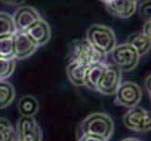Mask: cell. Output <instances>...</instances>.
<instances>
[{"label": "cell", "instance_id": "7c38bea8", "mask_svg": "<svg viewBox=\"0 0 151 141\" xmlns=\"http://www.w3.org/2000/svg\"><path fill=\"white\" fill-rule=\"evenodd\" d=\"M24 32L37 44L38 47L47 43L52 36V31L49 24L42 18L36 21Z\"/></svg>", "mask_w": 151, "mask_h": 141}, {"label": "cell", "instance_id": "8fae6325", "mask_svg": "<svg viewBox=\"0 0 151 141\" xmlns=\"http://www.w3.org/2000/svg\"><path fill=\"white\" fill-rule=\"evenodd\" d=\"M14 40V59H24L34 54L38 46L25 32L16 31L13 35Z\"/></svg>", "mask_w": 151, "mask_h": 141}, {"label": "cell", "instance_id": "9c48e42d", "mask_svg": "<svg viewBox=\"0 0 151 141\" xmlns=\"http://www.w3.org/2000/svg\"><path fill=\"white\" fill-rule=\"evenodd\" d=\"M15 29L18 32H24L31 25L40 19L39 12L30 6H22L16 9L12 15Z\"/></svg>", "mask_w": 151, "mask_h": 141}, {"label": "cell", "instance_id": "5bb4252c", "mask_svg": "<svg viewBox=\"0 0 151 141\" xmlns=\"http://www.w3.org/2000/svg\"><path fill=\"white\" fill-rule=\"evenodd\" d=\"M107 66V63L104 61L97 62L88 66L86 74L85 86L89 87L92 90H97V87L100 82L101 75L104 72V70Z\"/></svg>", "mask_w": 151, "mask_h": 141}, {"label": "cell", "instance_id": "3957f363", "mask_svg": "<svg viewBox=\"0 0 151 141\" xmlns=\"http://www.w3.org/2000/svg\"><path fill=\"white\" fill-rule=\"evenodd\" d=\"M113 65L121 72H129L135 69L140 56L132 46L126 43L116 44L111 52Z\"/></svg>", "mask_w": 151, "mask_h": 141}, {"label": "cell", "instance_id": "7a4b0ae2", "mask_svg": "<svg viewBox=\"0 0 151 141\" xmlns=\"http://www.w3.org/2000/svg\"><path fill=\"white\" fill-rule=\"evenodd\" d=\"M114 121L110 116L104 113H93L81 123V134H95L109 140L114 133Z\"/></svg>", "mask_w": 151, "mask_h": 141}, {"label": "cell", "instance_id": "ffe728a7", "mask_svg": "<svg viewBox=\"0 0 151 141\" xmlns=\"http://www.w3.org/2000/svg\"><path fill=\"white\" fill-rule=\"evenodd\" d=\"M17 137L14 128L7 119L0 118V141H14Z\"/></svg>", "mask_w": 151, "mask_h": 141}, {"label": "cell", "instance_id": "d4e9b609", "mask_svg": "<svg viewBox=\"0 0 151 141\" xmlns=\"http://www.w3.org/2000/svg\"><path fill=\"white\" fill-rule=\"evenodd\" d=\"M2 2L9 5H21L24 2V0H2Z\"/></svg>", "mask_w": 151, "mask_h": 141}, {"label": "cell", "instance_id": "30bf717a", "mask_svg": "<svg viewBox=\"0 0 151 141\" xmlns=\"http://www.w3.org/2000/svg\"><path fill=\"white\" fill-rule=\"evenodd\" d=\"M104 5L109 13L120 19L132 17L137 9L136 0H110Z\"/></svg>", "mask_w": 151, "mask_h": 141}, {"label": "cell", "instance_id": "83f0119b", "mask_svg": "<svg viewBox=\"0 0 151 141\" xmlns=\"http://www.w3.org/2000/svg\"><path fill=\"white\" fill-rule=\"evenodd\" d=\"M101 1H102L103 3H106V2H108V1H110V0H101Z\"/></svg>", "mask_w": 151, "mask_h": 141}, {"label": "cell", "instance_id": "e0dca14e", "mask_svg": "<svg viewBox=\"0 0 151 141\" xmlns=\"http://www.w3.org/2000/svg\"><path fill=\"white\" fill-rule=\"evenodd\" d=\"M15 98L14 87L6 80H0V109L8 107Z\"/></svg>", "mask_w": 151, "mask_h": 141}, {"label": "cell", "instance_id": "9a60e30c", "mask_svg": "<svg viewBox=\"0 0 151 141\" xmlns=\"http://www.w3.org/2000/svg\"><path fill=\"white\" fill-rule=\"evenodd\" d=\"M150 40H151L150 39L145 37L142 32H140V33L132 34L129 36L127 40V43L132 46L137 51L139 56H141L147 54L150 51V44H151Z\"/></svg>", "mask_w": 151, "mask_h": 141}, {"label": "cell", "instance_id": "6da1fadb", "mask_svg": "<svg viewBox=\"0 0 151 141\" xmlns=\"http://www.w3.org/2000/svg\"><path fill=\"white\" fill-rule=\"evenodd\" d=\"M86 40L102 56L110 54L116 45V38L111 27L104 25H93L86 31Z\"/></svg>", "mask_w": 151, "mask_h": 141}, {"label": "cell", "instance_id": "2e32d148", "mask_svg": "<svg viewBox=\"0 0 151 141\" xmlns=\"http://www.w3.org/2000/svg\"><path fill=\"white\" fill-rule=\"evenodd\" d=\"M18 109L22 116L34 117L39 110V102L32 95H25L19 100Z\"/></svg>", "mask_w": 151, "mask_h": 141}, {"label": "cell", "instance_id": "4316f807", "mask_svg": "<svg viewBox=\"0 0 151 141\" xmlns=\"http://www.w3.org/2000/svg\"><path fill=\"white\" fill-rule=\"evenodd\" d=\"M121 141H142V140L138 139V138H134V137H128V138H125Z\"/></svg>", "mask_w": 151, "mask_h": 141}, {"label": "cell", "instance_id": "603a6c76", "mask_svg": "<svg viewBox=\"0 0 151 141\" xmlns=\"http://www.w3.org/2000/svg\"><path fill=\"white\" fill-rule=\"evenodd\" d=\"M78 141H108L105 138L98 137L95 134H81V137L78 139Z\"/></svg>", "mask_w": 151, "mask_h": 141}, {"label": "cell", "instance_id": "7402d4cb", "mask_svg": "<svg viewBox=\"0 0 151 141\" xmlns=\"http://www.w3.org/2000/svg\"><path fill=\"white\" fill-rule=\"evenodd\" d=\"M150 0H147L140 7V15L145 21L150 20Z\"/></svg>", "mask_w": 151, "mask_h": 141}, {"label": "cell", "instance_id": "5b68a950", "mask_svg": "<svg viewBox=\"0 0 151 141\" xmlns=\"http://www.w3.org/2000/svg\"><path fill=\"white\" fill-rule=\"evenodd\" d=\"M114 94L116 103L129 108L137 106L143 96L141 87L132 81L121 83Z\"/></svg>", "mask_w": 151, "mask_h": 141}, {"label": "cell", "instance_id": "52a82bcc", "mask_svg": "<svg viewBox=\"0 0 151 141\" xmlns=\"http://www.w3.org/2000/svg\"><path fill=\"white\" fill-rule=\"evenodd\" d=\"M122 72L113 64H107L97 87V91L103 95H114L121 84Z\"/></svg>", "mask_w": 151, "mask_h": 141}, {"label": "cell", "instance_id": "8992f818", "mask_svg": "<svg viewBox=\"0 0 151 141\" xmlns=\"http://www.w3.org/2000/svg\"><path fill=\"white\" fill-rule=\"evenodd\" d=\"M123 121L127 128L135 132H148L151 129L150 113L143 107H132L124 115Z\"/></svg>", "mask_w": 151, "mask_h": 141}, {"label": "cell", "instance_id": "ac0fdd59", "mask_svg": "<svg viewBox=\"0 0 151 141\" xmlns=\"http://www.w3.org/2000/svg\"><path fill=\"white\" fill-rule=\"evenodd\" d=\"M0 59H15L13 35L0 37Z\"/></svg>", "mask_w": 151, "mask_h": 141}, {"label": "cell", "instance_id": "f1b7e54d", "mask_svg": "<svg viewBox=\"0 0 151 141\" xmlns=\"http://www.w3.org/2000/svg\"><path fill=\"white\" fill-rule=\"evenodd\" d=\"M14 141H21V140H20V139H19L18 137H16V138L14 139Z\"/></svg>", "mask_w": 151, "mask_h": 141}, {"label": "cell", "instance_id": "d6986e66", "mask_svg": "<svg viewBox=\"0 0 151 141\" xmlns=\"http://www.w3.org/2000/svg\"><path fill=\"white\" fill-rule=\"evenodd\" d=\"M16 32L12 15L0 12V37L14 35Z\"/></svg>", "mask_w": 151, "mask_h": 141}, {"label": "cell", "instance_id": "ba28073f", "mask_svg": "<svg viewBox=\"0 0 151 141\" xmlns=\"http://www.w3.org/2000/svg\"><path fill=\"white\" fill-rule=\"evenodd\" d=\"M17 137L21 141L42 140V131L34 117H21L17 123Z\"/></svg>", "mask_w": 151, "mask_h": 141}, {"label": "cell", "instance_id": "277c9868", "mask_svg": "<svg viewBox=\"0 0 151 141\" xmlns=\"http://www.w3.org/2000/svg\"><path fill=\"white\" fill-rule=\"evenodd\" d=\"M70 61H78L89 66L103 61V56L90 45L86 40H76L72 43L70 50Z\"/></svg>", "mask_w": 151, "mask_h": 141}, {"label": "cell", "instance_id": "484cf974", "mask_svg": "<svg viewBox=\"0 0 151 141\" xmlns=\"http://www.w3.org/2000/svg\"><path fill=\"white\" fill-rule=\"evenodd\" d=\"M150 79H151V76L149 74V75H147V79H145V87H147V90L149 94V96H150Z\"/></svg>", "mask_w": 151, "mask_h": 141}, {"label": "cell", "instance_id": "4fadbf2b", "mask_svg": "<svg viewBox=\"0 0 151 141\" xmlns=\"http://www.w3.org/2000/svg\"><path fill=\"white\" fill-rule=\"evenodd\" d=\"M88 66L78 61H70L67 67V75L72 85L77 87L85 86L86 74Z\"/></svg>", "mask_w": 151, "mask_h": 141}, {"label": "cell", "instance_id": "44dd1931", "mask_svg": "<svg viewBox=\"0 0 151 141\" xmlns=\"http://www.w3.org/2000/svg\"><path fill=\"white\" fill-rule=\"evenodd\" d=\"M15 69L14 59H0V80H6L12 74Z\"/></svg>", "mask_w": 151, "mask_h": 141}, {"label": "cell", "instance_id": "cb8c5ba5", "mask_svg": "<svg viewBox=\"0 0 151 141\" xmlns=\"http://www.w3.org/2000/svg\"><path fill=\"white\" fill-rule=\"evenodd\" d=\"M150 29H151V21L150 20L145 21L142 33L145 36V37H147L148 39L151 40V30Z\"/></svg>", "mask_w": 151, "mask_h": 141}]
</instances>
